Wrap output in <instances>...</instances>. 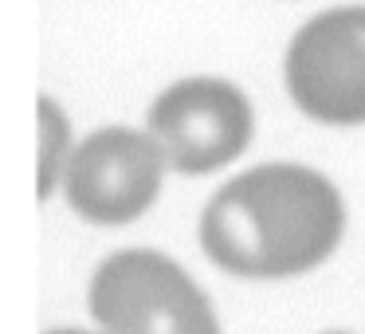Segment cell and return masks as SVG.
<instances>
[{
    "label": "cell",
    "instance_id": "52a82bcc",
    "mask_svg": "<svg viewBox=\"0 0 365 334\" xmlns=\"http://www.w3.org/2000/svg\"><path fill=\"white\" fill-rule=\"evenodd\" d=\"M51 334H87V330H51Z\"/></svg>",
    "mask_w": 365,
    "mask_h": 334
},
{
    "label": "cell",
    "instance_id": "ba28073f",
    "mask_svg": "<svg viewBox=\"0 0 365 334\" xmlns=\"http://www.w3.org/2000/svg\"><path fill=\"white\" fill-rule=\"evenodd\" d=\"M330 334H341V330H330Z\"/></svg>",
    "mask_w": 365,
    "mask_h": 334
},
{
    "label": "cell",
    "instance_id": "7a4b0ae2",
    "mask_svg": "<svg viewBox=\"0 0 365 334\" xmlns=\"http://www.w3.org/2000/svg\"><path fill=\"white\" fill-rule=\"evenodd\" d=\"M91 315L106 334H220L200 287L158 252H118L91 279Z\"/></svg>",
    "mask_w": 365,
    "mask_h": 334
},
{
    "label": "cell",
    "instance_id": "277c9868",
    "mask_svg": "<svg viewBox=\"0 0 365 334\" xmlns=\"http://www.w3.org/2000/svg\"><path fill=\"white\" fill-rule=\"evenodd\" d=\"M150 134L173 169L212 173L247 146L252 106L232 83L185 79L153 103Z\"/></svg>",
    "mask_w": 365,
    "mask_h": 334
},
{
    "label": "cell",
    "instance_id": "8992f818",
    "mask_svg": "<svg viewBox=\"0 0 365 334\" xmlns=\"http://www.w3.org/2000/svg\"><path fill=\"white\" fill-rule=\"evenodd\" d=\"M40 197H48L67 158V118L56 111V103H40Z\"/></svg>",
    "mask_w": 365,
    "mask_h": 334
},
{
    "label": "cell",
    "instance_id": "5b68a950",
    "mask_svg": "<svg viewBox=\"0 0 365 334\" xmlns=\"http://www.w3.org/2000/svg\"><path fill=\"white\" fill-rule=\"evenodd\" d=\"M165 166L153 134L98 130L67 161V201L95 224H126L153 205Z\"/></svg>",
    "mask_w": 365,
    "mask_h": 334
},
{
    "label": "cell",
    "instance_id": "3957f363",
    "mask_svg": "<svg viewBox=\"0 0 365 334\" xmlns=\"http://www.w3.org/2000/svg\"><path fill=\"white\" fill-rule=\"evenodd\" d=\"M291 98L318 122H365V9L314 16L287 51Z\"/></svg>",
    "mask_w": 365,
    "mask_h": 334
},
{
    "label": "cell",
    "instance_id": "6da1fadb",
    "mask_svg": "<svg viewBox=\"0 0 365 334\" xmlns=\"http://www.w3.org/2000/svg\"><path fill=\"white\" fill-rule=\"evenodd\" d=\"M341 197L302 166H259L228 181L200 216L205 252L232 275L279 279L322 263L341 240Z\"/></svg>",
    "mask_w": 365,
    "mask_h": 334
}]
</instances>
